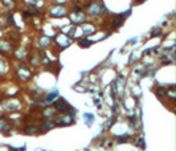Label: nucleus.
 <instances>
[{
    "label": "nucleus",
    "instance_id": "f257e3e1",
    "mask_svg": "<svg viewBox=\"0 0 176 151\" xmlns=\"http://www.w3.org/2000/svg\"><path fill=\"white\" fill-rule=\"evenodd\" d=\"M56 107L61 111V113H64V111H66V110H69V105L65 102L64 100H58L57 102H56Z\"/></svg>",
    "mask_w": 176,
    "mask_h": 151
}]
</instances>
